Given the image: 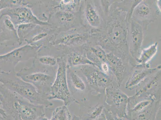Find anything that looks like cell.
<instances>
[{
	"label": "cell",
	"instance_id": "2e32d148",
	"mask_svg": "<svg viewBox=\"0 0 161 120\" xmlns=\"http://www.w3.org/2000/svg\"><path fill=\"white\" fill-rule=\"evenodd\" d=\"M91 31L89 29L85 27L83 31H74L67 35L61 38L58 40L57 44L71 46V45H82L90 41L91 38Z\"/></svg>",
	"mask_w": 161,
	"mask_h": 120
},
{
	"label": "cell",
	"instance_id": "3957f363",
	"mask_svg": "<svg viewBox=\"0 0 161 120\" xmlns=\"http://www.w3.org/2000/svg\"><path fill=\"white\" fill-rule=\"evenodd\" d=\"M0 83L34 104L42 105L46 109L53 105L52 102L39 93L33 85L12 74L11 72L0 73Z\"/></svg>",
	"mask_w": 161,
	"mask_h": 120
},
{
	"label": "cell",
	"instance_id": "e0dca14e",
	"mask_svg": "<svg viewBox=\"0 0 161 120\" xmlns=\"http://www.w3.org/2000/svg\"><path fill=\"white\" fill-rule=\"evenodd\" d=\"M67 62V67H69L83 65H92L96 67L94 64L88 58L83 48L81 50L71 52L69 55Z\"/></svg>",
	"mask_w": 161,
	"mask_h": 120
},
{
	"label": "cell",
	"instance_id": "f546056e",
	"mask_svg": "<svg viewBox=\"0 0 161 120\" xmlns=\"http://www.w3.org/2000/svg\"><path fill=\"white\" fill-rule=\"evenodd\" d=\"M72 120H81V118L80 117L76 116H74L73 117L72 119Z\"/></svg>",
	"mask_w": 161,
	"mask_h": 120
},
{
	"label": "cell",
	"instance_id": "7c38bea8",
	"mask_svg": "<svg viewBox=\"0 0 161 120\" xmlns=\"http://www.w3.org/2000/svg\"><path fill=\"white\" fill-rule=\"evenodd\" d=\"M145 29L142 25L131 19L128 35L129 51L131 57L135 60L138 57L141 52L144 40Z\"/></svg>",
	"mask_w": 161,
	"mask_h": 120
},
{
	"label": "cell",
	"instance_id": "ffe728a7",
	"mask_svg": "<svg viewBox=\"0 0 161 120\" xmlns=\"http://www.w3.org/2000/svg\"><path fill=\"white\" fill-rule=\"evenodd\" d=\"M37 26L39 25L33 23H27L17 26L16 29L19 39V43L21 44L25 38L34 30Z\"/></svg>",
	"mask_w": 161,
	"mask_h": 120
},
{
	"label": "cell",
	"instance_id": "8fae6325",
	"mask_svg": "<svg viewBox=\"0 0 161 120\" xmlns=\"http://www.w3.org/2000/svg\"><path fill=\"white\" fill-rule=\"evenodd\" d=\"M17 75L25 81L33 85L39 93L48 99L51 87L55 79L53 76L43 72L30 74L19 73Z\"/></svg>",
	"mask_w": 161,
	"mask_h": 120
},
{
	"label": "cell",
	"instance_id": "8992f818",
	"mask_svg": "<svg viewBox=\"0 0 161 120\" xmlns=\"http://www.w3.org/2000/svg\"><path fill=\"white\" fill-rule=\"evenodd\" d=\"M42 46L41 45L27 44L0 55V71L4 72L8 67L10 69L14 68L19 63L35 57Z\"/></svg>",
	"mask_w": 161,
	"mask_h": 120
},
{
	"label": "cell",
	"instance_id": "6da1fadb",
	"mask_svg": "<svg viewBox=\"0 0 161 120\" xmlns=\"http://www.w3.org/2000/svg\"><path fill=\"white\" fill-rule=\"evenodd\" d=\"M129 9L119 6V2L112 1L105 16L104 25L92 32L90 39H93L95 44L106 52H112L128 65L131 57L128 44Z\"/></svg>",
	"mask_w": 161,
	"mask_h": 120
},
{
	"label": "cell",
	"instance_id": "9c48e42d",
	"mask_svg": "<svg viewBox=\"0 0 161 120\" xmlns=\"http://www.w3.org/2000/svg\"><path fill=\"white\" fill-rule=\"evenodd\" d=\"M0 14L3 16H7L12 21L14 26L33 23L39 26H50L46 22L41 21L33 14L31 10L26 6L11 7L2 10Z\"/></svg>",
	"mask_w": 161,
	"mask_h": 120
},
{
	"label": "cell",
	"instance_id": "d6a6232c",
	"mask_svg": "<svg viewBox=\"0 0 161 120\" xmlns=\"http://www.w3.org/2000/svg\"><path fill=\"white\" fill-rule=\"evenodd\" d=\"M3 16L2 15H1V14H0V21H1V19L3 18Z\"/></svg>",
	"mask_w": 161,
	"mask_h": 120
},
{
	"label": "cell",
	"instance_id": "277c9868",
	"mask_svg": "<svg viewBox=\"0 0 161 120\" xmlns=\"http://www.w3.org/2000/svg\"><path fill=\"white\" fill-rule=\"evenodd\" d=\"M58 68L56 77L51 87V91L48 96L49 100L57 99L62 101L65 106H68L73 102L79 104L72 95L69 87L67 78V65L65 60L58 58Z\"/></svg>",
	"mask_w": 161,
	"mask_h": 120
},
{
	"label": "cell",
	"instance_id": "5b68a950",
	"mask_svg": "<svg viewBox=\"0 0 161 120\" xmlns=\"http://www.w3.org/2000/svg\"><path fill=\"white\" fill-rule=\"evenodd\" d=\"M80 71L90 88L97 93L105 92V89L110 86H119L114 76L104 74L97 67L92 65L81 66Z\"/></svg>",
	"mask_w": 161,
	"mask_h": 120
},
{
	"label": "cell",
	"instance_id": "cb8c5ba5",
	"mask_svg": "<svg viewBox=\"0 0 161 120\" xmlns=\"http://www.w3.org/2000/svg\"><path fill=\"white\" fill-rule=\"evenodd\" d=\"M58 17L61 21L64 22H70L74 20L75 15L70 11H65L58 14Z\"/></svg>",
	"mask_w": 161,
	"mask_h": 120
},
{
	"label": "cell",
	"instance_id": "7a4b0ae2",
	"mask_svg": "<svg viewBox=\"0 0 161 120\" xmlns=\"http://www.w3.org/2000/svg\"><path fill=\"white\" fill-rule=\"evenodd\" d=\"M0 101L9 120H36L45 116L44 106L34 104L0 83Z\"/></svg>",
	"mask_w": 161,
	"mask_h": 120
},
{
	"label": "cell",
	"instance_id": "5bb4252c",
	"mask_svg": "<svg viewBox=\"0 0 161 120\" xmlns=\"http://www.w3.org/2000/svg\"><path fill=\"white\" fill-rule=\"evenodd\" d=\"M135 67H137L138 69H136L133 72L126 83V89L129 90L134 89L151 75L161 70V65L153 68H150V65L144 66L136 65Z\"/></svg>",
	"mask_w": 161,
	"mask_h": 120
},
{
	"label": "cell",
	"instance_id": "ba28073f",
	"mask_svg": "<svg viewBox=\"0 0 161 120\" xmlns=\"http://www.w3.org/2000/svg\"><path fill=\"white\" fill-rule=\"evenodd\" d=\"M118 87L111 85L107 88L105 92L106 95L105 102L112 109L113 113L115 112L119 118H126L129 98Z\"/></svg>",
	"mask_w": 161,
	"mask_h": 120
},
{
	"label": "cell",
	"instance_id": "9a60e30c",
	"mask_svg": "<svg viewBox=\"0 0 161 120\" xmlns=\"http://www.w3.org/2000/svg\"><path fill=\"white\" fill-rule=\"evenodd\" d=\"M82 48L88 58L99 68L101 64L105 61L107 52L99 45L91 41L82 45Z\"/></svg>",
	"mask_w": 161,
	"mask_h": 120
},
{
	"label": "cell",
	"instance_id": "ac0fdd59",
	"mask_svg": "<svg viewBox=\"0 0 161 120\" xmlns=\"http://www.w3.org/2000/svg\"><path fill=\"white\" fill-rule=\"evenodd\" d=\"M158 47V43L156 42L143 49L141 51L138 57L136 60L137 63L136 65L144 66L149 65V63L157 53Z\"/></svg>",
	"mask_w": 161,
	"mask_h": 120
},
{
	"label": "cell",
	"instance_id": "1f68e13d",
	"mask_svg": "<svg viewBox=\"0 0 161 120\" xmlns=\"http://www.w3.org/2000/svg\"><path fill=\"white\" fill-rule=\"evenodd\" d=\"M116 120H124L122 119V118H116Z\"/></svg>",
	"mask_w": 161,
	"mask_h": 120
},
{
	"label": "cell",
	"instance_id": "d6986e66",
	"mask_svg": "<svg viewBox=\"0 0 161 120\" xmlns=\"http://www.w3.org/2000/svg\"><path fill=\"white\" fill-rule=\"evenodd\" d=\"M68 82L71 84L73 88L77 91L83 92L86 89L85 83L80 76L75 72L70 69L67 71Z\"/></svg>",
	"mask_w": 161,
	"mask_h": 120
},
{
	"label": "cell",
	"instance_id": "83f0119b",
	"mask_svg": "<svg viewBox=\"0 0 161 120\" xmlns=\"http://www.w3.org/2000/svg\"><path fill=\"white\" fill-rule=\"evenodd\" d=\"M93 120H106V118H105V114H102L99 117Z\"/></svg>",
	"mask_w": 161,
	"mask_h": 120
},
{
	"label": "cell",
	"instance_id": "4316f807",
	"mask_svg": "<svg viewBox=\"0 0 161 120\" xmlns=\"http://www.w3.org/2000/svg\"><path fill=\"white\" fill-rule=\"evenodd\" d=\"M106 120H116V118L114 116V114L109 110H104Z\"/></svg>",
	"mask_w": 161,
	"mask_h": 120
},
{
	"label": "cell",
	"instance_id": "484cf974",
	"mask_svg": "<svg viewBox=\"0 0 161 120\" xmlns=\"http://www.w3.org/2000/svg\"><path fill=\"white\" fill-rule=\"evenodd\" d=\"M47 35V34L46 32H42V33L38 34L37 35H36L33 36V38H32L31 42H37L38 41H40L43 39L44 38L46 37Z\"/></svg>",
	"mask_w": 161,
	"mask_h": 120
},
{
	"label": "cell",
	"instance_id": "44dd1931",
	"mask_svg": "<svg viewBox=\"0 0 161 120\" xmlns=\"http://www.w3.org/2000/svg\"><path fill=\"white\" fill-rule=\"evenodd\" d=\"M50 120H72L71 116L67 106L64 105L55 109Z\"/></svg>",
	"mask_w": 161,
	"mask_h": 120
},
{
	"label": "cell",
	"instance_id": "4fadbf2b",
	"mask_svg": "<svg viewBox=\"0 0 161 120\" xmlns=\"http://www.w3.org/2000/svg\"><path fill=\"white\" fill-rule=\"evenodd\" d=\"M105 61L109 66L110 71L115 77L119 86H120L127 73L125 66L127 64L112 52L107 53Z\"/></svg>",
	"mask_w": 161,
	"mask_h": 120
},
{
	"label": "cell",
	"instance_id": "603a6c76",
	"mask_svg": "<svg viewBox=\"0 0 161 120\" xmlns=\"http://www.w3.org/2000/svg\"><path fill=\"white\" fill-rule=\"evenodd\" d=\"M39 62L43 65L53 67L58 65V61L56 58L51 56H42L39 58Z\"/></svg>",
	"mask_w": 161,
	"mask_h": 120
},
{
	"label": "cell",
	"instance_id": "7402d4cb",
	"mask_svg": "<svg viewBox=\"0 0 161 120\" xmlns=\"http://www.w3.org/2000/svg\"><path fill=\"white\" fill-rule=\"evenodd\" d=\"M103 109L102 105H97L95 106L88 112L87 115L81 120H93L99 117L102 115Z\"/></svg>",
	"mask_w": 161,
	"mask_h": 120
},
{
	"label": "cell",
	"instance_id": "30bf717a",
	"mask_svg": "<svg viewBox=\"0 0 161 120\" xmlns=\"http://www.w3.org/2000/svg\"><path fill=\"white\" fill-rule=\"evenodd\" d=\"M161 11L156 4L147 1H139L133 12L131 19L140 23L146 30L150 23L157 19Z\"/></svg>",
	"mask_w": 161,
	"mask_h": 120
},
{
	"label": "cell",
	"instance_id": "f1b7e54d",
	"mask_svg": "<svg viewBox=\"0 0 161 120\" xmlns=\"http://www.w3.org/2000/svg\"><path fill=\"white\" fill-rule=\"evenodd\" d=\"M36 120H50L48 119V118H47L46 117H45V116H41L38 118Z\"/></svg>",
	"mask_w": 161,
	"mask_h": 120
},
{
	"label": "cell",
	"instance_id": "4dcf8cb0",
	"mask_svg": "<svg viewBox=\"0 0 161 120\" xmlns=\"http://www.w3.org/2000/svg\"><path fill=\"white\" fill-rule=\"evenodd\" d=\"M0 120H9L6 118H4L1 116H0Z\"/></svg>",
	"mask_w": 161,
	"mask_h": 120
},
{
	"label": "cell",
	"instance_id": "52a82bcc",
	"mask_svg": "<svg viewBox=\"0 0 161 120\" xmlns=\"http://www.w3.org/2000/svg\"><path fill=\"white\" fill-rule=\"evenodd\" d=\"M81 5L86 23L84 27L90 30L91 33L102 28L105 24V15L101 2L85 1Z\"/></svg>",
	"mask_w": 161,
	"mask_h": 120
},
{
	"label": "cell",
	"instance_id": "d4e9b609",
	"mask_svg": "<svg viewBox=\"0 0 161 120\" xmlns=\"http://www.w3.org/2000/svg\"><path fill=\"white\" fill-rule=\"evenodd\" d=\"M14 2L13 1H0V12L6 8L13 7Z\"/></svg>",
	"mask_w": 161,
	"mask_h": 120
}]
</instances>
